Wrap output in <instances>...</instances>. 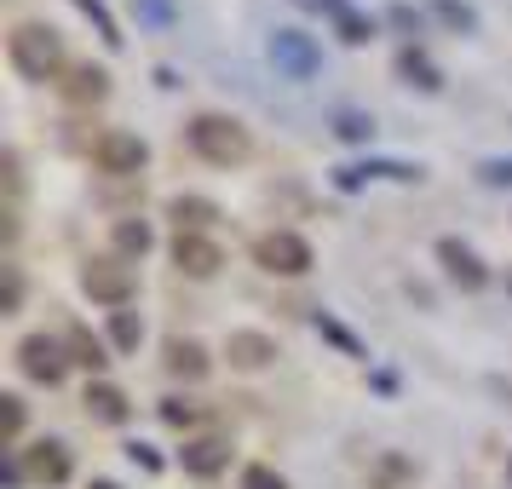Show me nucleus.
<instances>
[{"label":"nucleus","mask_w":512,"mask_h":489,"mask_svg":"<svg viewBox=\"0 0 512 489\" xmlns=\"http://www.w3.org/2000/svg\"><path fill=\"white\" fill-rule=\"evenodd\" d=\"M18 432H24V397H0V443H6V449H12V443H18Z\"/></svg>","instance_id":"27"},{"label":"nucleus","mask_w":512,"mask_h":489,"mask_svg":"<svg viewBox=\"0 0 512 489\" xmlns=\"http://www.w3.org/2000/svg\"><path fill=\"white\" fill-rule=\"evenodd\" d=\"M185 144L202 156V162H213V167H236V162H248L254 156V139H248V127L242 121H231V116H196L185 127Z\"/></svg>","instance_id":"1"},{"label":"nucleus","mask_w":512,"mask_h":489,"mask_svg":"<svg viewBox=\"0 0 512 489\" xmlns=\"http://www.w3.org/2000/svg\"><path fill=\"white\" fill-rule=\"evenodd\" d=\"M173 265H179L185 277L208 282L213 271L225 265V254H219V242H208L202 231H179V236H173Z\"/></svg>","instance_id":"9"},{"label":"nucleus","mask_w":512,"mask_h":489,"mask_svg":"<svg viewBox=\"0 0 512 489\" xmlns=\"http://www.w3.org/2000/svg\"><path fill=\"white\" fill-rule=\"evenodd\" d=\"M64 93H70L75 104H98V98L110 93V75L98 70V64H75L70 81H64Z\"/></svg>","instance_id":"18"},{"label":"nucleus","mask_w":512,"mask_h":489,"mask_svg":"<svg viewBox=\"0 0 512 489\" xmlns=\"http://www.w3.org/2000/svg\"><path fill=\"white\" fill-rule=\"evenodd\" d=\"M438 265H443V277L455 282V288H466V294L489 288V265L466 248L461 236H438Z\"/></svg>","instance_id":"7"},{"label":"nucleus","mask_w":512,"mask_h":489,"mask_svg":"<svg viewBox=\"0 0 512 489\" xmlns=\"http://www.w3.org/2000/svg\"><path fill=\"white\" fill-rule=\"evenodd\" d=\"M167 219H173L179 231H208L225 213H219V202H208V196H173V202H167Z\"/></svg>","instance_id":"16"},{"label":"nucleus","mask_w":512,"mask_h":489,"mask_svg":"<svg viewBox=\"0 0 512 489\" xmlns=\"http://www.w3.org/2000/svg\"><path fill=\"white\" fill-rule=\"evenodd\" d=\"M179 466H185L190 478H219L225 466H231V443L225 438H190L179 449Z\"/></svg>","instance_id":"13"},{"label":"nucleus","mask_w":512,"mask_h":489,"mask_svg":"<svg viewBox=\"0 0 512 489\" xmlns=\"http://www.w3.org/2000/svg\"><path fill=\"white\" fill-rule=\"evenodd\" d=\"M6 58H12V70L24 81H52L64 70V47H58V35L47 24H18L6 35Z\"/></svg>","instance_id":"2"},{"label":"nucleus","mask_w":512,"mask_h":489,"mask_svg":"<svg viewBox=\"0 0 512 489\" xmlns=\"http://www.w3.org/2000/svg\"><path fill=\"white\" fill-rule=\"evenodd\" d=\"M24 478H29V472H24L18 461H0V484H6V489H18Z\"/></svg>","instance_id":"34"},{"label":"nucleus","mask_w":512,"mask_h":489,"mask_svg":"<svg viewBox=\"0 0 512 489\" xmlns=\"http://www.w3.org/2000/svg\"><path fill=\"white\" fill-rule=\"evenodd\" d=\"M64 346H70V363H81V369H93V374L110 363L104 340H98V334H87V328H70V340H64Z\"/></svg>","instance_id":"21"},{"label":"nucleus","mask_w":512,"mask_h":489,"mask_svg":"<svg viewBox=\"0 0 512 489\" xmlns=\"http://www.w3.org/2000/svg\"><path fill=\"white\" fill-rule=\"evenodd\" d=\"M75 12H81V18H87V24L98 29V41H104V47L116 52L121 41H127V35H121V24H116V12H110V6H104V0H70Z\"/></svg>","instance_id":"19"},{"label":"nucleus","mask_w":512,"mask_h":489,"mask_svg":"<svg viewBox=\"0 0 512 489\" xmlns=\"http://www.w3.org/2000/svg\"><path fill=\"white\" fill-rule=\"evenodd\" d=\"M478 179H484L489 190H512V156H484V162H478Z\"/></svg>","instance_id":"29"},{"label":"nucleus","mask_w":512,"mask_h":489,"mask_svg":"<svg viewBox=\"0 0 512 489\" xmlns=\"http://www.w3.org/2000/svg\"><path fill=\"white\" fill-rule=\"evenodd\" d=\"M167 369L179 374V380H202L213 363H208V351H202V340H167Z\"/></svg>","instance_id":"17"},{"label":"nucleus","mask_w":512,"mask_h":489,"mask_svg":"<svg viewBox=\"0 0 512 489\" xmlns=\"http://www.w3.org/2000/svg\"><path fill=\"white\" fill-rule=\"evenodd\" d=\"M242 489H288V484H282V472H271V466H248L242 472Z\"/></svg>","instance_id":"31"},{"label":"nucleus","mask_w":512,"mask_h":489,"mask_svg":"<svg viewBox=\"0 0 512 489\" xmlns=\"http://www.w3.org/2000/svg\"><path fill=\"white\" fill-rule=\"evenodd\" d=\"M225 357H231V369H271L277 363V340L271 334H259V328H236L231 340H225Z\"/></svg>","instance_id":"11"},{"label":"nucleus","mask_w":512,"mask_h":489,"mask_svg":"<svg viewBox=\"0 0 512 489\" xmlns=\"http://www.w3.org/2000/svg\"><path fill=\"white\" fill-rule=\"evenodd\" d=\"M18 369H24L35 386H58V380H64V369H70V357H64V346H58V340H47V334H29L24 346H18Z\"/></svg>","instance_id":"8"},{"label":"nucleus","mask_w":512,"mask_h":489,"mask_svg":"<svg viewBox=\"0 0 512 489\" xmlns=\"http://www.w3.org/2000/svg\"><path fill=\"white\" fill-rule=\"evenodd\" d=\"M397 75H403L409 87H420V93H443V70L426 58V47H415V41L397 52Z\"/></svg>","instance_id":"15"},{"label":"nucleus","mask_w":512,"mask_h":489,"mask_svg":"<svg viewBox=\"0 0 512 489\" xmlns=\"http://www.w3.org/2000/svg\"><path fill=\"white\" fill-rule=\"evenodd\" d=\"M93 489H121V484H110V478H98V484Z\"/></svg>","instance_id":"35"},{"label":"nucleus","mask_w":512,"mask_h":489,"mask_svg":"<svg viewBox=\"0 0 512 489\" xmlns=\"http://www.w3.org/2000/svg\"><path fill=\"white\" fill-rule=\"evenodd\" d=\"M334 139L369 144L374 139V116H363V110H334Z\"/></svg>","instance_id":"24"},{"label":"nucleus","mask_w":512,"mask_h":489,"mask_svg":"<svg viewBox=\"0 0 512 489\" xmlns=\"http://www.w3.org/2000/svg\"><path fill=\"white\" fill-rule=\"evenodd\" d=\"M81 294L110 305V311H127V300H133V265H121V259H87L81 265Z\"/></svg>","instance_id":"5"},{"label":"nucleus","mask_w":512,"mask_h":489,"mask_svg":"<svg viewBox=\"0 0 512 489\" xmlns=\"http://www.w3.org/2000/svg\"><path fill=\"white\" fill-rule=\"evenodd\" d=\"M254 265L271 271V277H305L317 265V254H311V242L300 231H265L254 236Z\"/></svg>","instance_id":"3"},{"label":"nucleus","mask_w":512,"mask_h":489,"mask_svg":"<svg viewBox=\"0 0 512 489\" xmlns=\"http://www.w3.org/2000/svg\"><path fill=\"white\" fill-rule=\"evenodd\" d=\"M127 455H133V466H144V472H162V455H156L150 443H127Z\"/></svg>","instance_id":"33"},{"label":"nucleus","mask_w":512,"mask_h":489,"mask_svg":"<svg viewBox=\"0 0 512 489\" xmlns=\"http://www.w3.org/2000/svg\"><path fill=\"white\" fill-rule=\"evenodd\" d=\"M507 478H512V461H507Z\"/></svg>","instance_id":"36"},{"label":"nucleus","mask_w":512,"mask_h":489,"mask_svg":"<svg viewBox=\"0 0 512 489\" xmlns=\"http://www.w3.org/2000/svg\"><path fill=\"white\" fill-rule=\"evenodd\" d=\"M386 24L403 29V35H420V12H409V6H392V12H386Z\"/></svg>","instance_id":"32"},{"label":"nucleus","mask_w":512,"mask_h":489,"mask_svg":"<svg viewBox=\"0 0 512 489\" xmlns=\"http://www.w3.org/2000/svg\"><path fill=\"white\" fill-rule=\"evenodd\" d=\"M311 323H317V334H323L328 346H340V351H346V357H369V346H363V340H357V334H351L346 323H334V317H328V311H317V317H311Z\"/></svg>","instance_id":"22"},{"label":"nucleus","mask_w":512,"mask_h":489,"mask_svg":"<svg viewBox=\"0 0 512 489\" xmlns=\"http://www.w3.org/2000/svg\"><path fill=\"white\" fill-rule=\"evenodd\" d=\"M432 12H438V24H449L455 35H478V12H472L466 0H432Z\"/></svg>","instance_id":"25"},{"label":"nucleus","mask_w":512,"mask_h":489,"mask_svg":"<svg viewBox=\"0 0 512 489\" xmlns=\"http://www.w3.org/2000/svg\"><path fill=\"white\" fill-rule=\"evenodd\" d=\"M150 242H156V231H150L144 219H116V254L121 259H144Z\"/></svg>","instance_id":"20"},{"label":"nucleus","mask_w":512,"mask_h":489,"mask_svg":"<svg viewBox=\"0 0 512 489\" xmlns=\"http://www.w3.org/2000/svg\"><path fill=\"white\" fill-rule=\"evenodd\" d=\"M265 52H271V64H277L282 81H317V70H323V47L305 29H277Z\"/></svg>","instance_id":"4"},{"label":"nucleus","mask_w":512,"mask_h":489,"mask_svg":"<svg viewBox=\"0 0 512 489\" xmlns=\"http://www.w3.org/2000/svg\"><path fill=\"white\" fill-rule=\"evenodd\" d=\"M144 340V317L139 311H110V346L116 351H139Z\"/></svg>","instance_id":"23"},{"label":"nucleus","mask_w":512,"mask_h":489,"mask_svg":"<svg viewBox=\"0 0 512 489\" xmlns=\"http://www.w3.org/2000/svg\"><path fill=\"white\" fill-rule=\"evenodd\" d=\"M81 403H87V415H93L98 426H127V415H133L127 392H121V386H110V380H93Z\"/></svg>","instance_id":"14"},{"label":"nucleus","mask_w":512,"mask_h":489,"mask_svg":"<svg viewBox=\"0 0 512 489\" xmlns=\"http://www.w3.org/2000/svg\"><path fill=\"white\" fill-rule=\"evenodd\" d=\"M144 139L139 133H127V127H110V133H98L93 139V167L98 173H110V179H139L144 167Z\"/></svg>","instance_id":"6"},{"label":"nucleus","mask_w":512,"mask_h":489,"mask_svg":"<svg viewBox=\"0 0 512 489\" xmlns=\"http://www.w3.org/2000/svg\"><path fill=\"white\" fill-rule=\"evenodd\" d=\"M133 12H139L144 29H173V18H179L173 0H133Z\"/></svg>","instance_id":"26"},{"label":"nucleus","mask_w":512,"mask_h":489,"mask_svg":"<svg viewBox=\"0 0 512 489\" xmlns=\"http://www.w3.org/2000/svg\"><path fill=\"white\" fill-rule=\"evenodd\" d=\"M70 449H64V443L58 438H41V443H29L24 449V472L29 478H35V484H64V478H70Z\"/></svg>","instance_id":"12"},{"label":"nucleus","mask_w":512,"mask_h":489,"mask_svg":"<svg viewBox=\"0 0 512 489\" xmlns=\"http://www.w3.org/2000/svg\"><path fill=\"white\" fill-rule=\"evenodd\" d=\"M24 305V277H18V265H6V288H0V317H12Z\"/></svg>","instance_id":"30"},{"label":"nucleus","mask_w":512,"mask_h":489,"mask_svg":"<svg viewBox=\"0 0 512 489\" xmlns=\"http://www.w3.org/2000/svg\"><path fill=\"white\" fill-rule=\"evenodd\" d=\"M369 179H397V185H420L426 173L415 162H357V167H334V185L340 190H363Z\"/></svg>","instance_id":"10"},{"label":"nucleus","mask_w":512,"mask_h":489,"mask_svg":"<svg viewBox=\"0 0 512 489\" xmlns=\"http://www.w3.org/2000/svg\"><path fill=\"white\" fill-rule=\"evenodd\" d=\"M162 420H167V426H179V432H190V426L202 420V403H190V397H167Z\"/></svg>","instance_id":"28"}]
</instances>
